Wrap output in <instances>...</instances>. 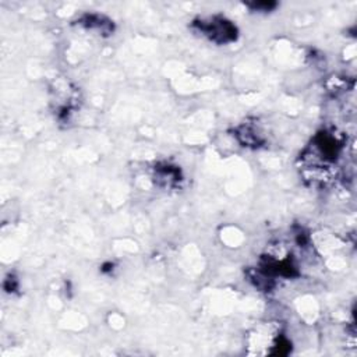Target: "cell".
Segmentation results:
<instances>
[{
	"label": "cell",
	"instance_id": "cell-1",
	"mask_svg": "<svg viewBox=\"0 0 357 357\" xmlns=\"http://www.w3.org/2000/svg\"><path fill=\"white\" fill-rule=\"evenodd\" d=\"M201 31L208 35L211 39L219 43L230 42L236 39V28L226 20H209V21H202L201 22Z\"/></svg>",
	"mask_w": 357,
	"mask_h": 357
}]
</instances>
